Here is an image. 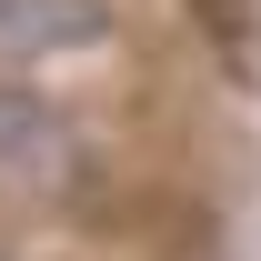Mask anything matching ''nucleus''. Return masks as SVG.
Instances as JSON below:
<instances>
[{"mask_svg":"<svg viewBox=\"0 0 261 261\" xmlns=\"http://www.w3.org/2000/svg\"><path fill=\"white\" fill-rule=\"evenodd\" d=\"M121 40L111 0H0V61H91Z\"/></svg>","mask_w":261,"mask_h":261,"instance_id":"nucleus-2","label":"nucleus"},{"mask_svg":"<svg viewBox=\"0 0 261 261\" xmlns=\"http://www.w3.org/2000/svg\"><path fill=\"white\" fill-rule=\"evenodd\" d=\"M100 181V151L91 130L50 111L40 91H10L0 81V191H31V201H91Z\"/></svg>","mask_w":261,"mask_h":261,"instance_id":"nucleus-1","label":"nucleus"}]
</instances>
